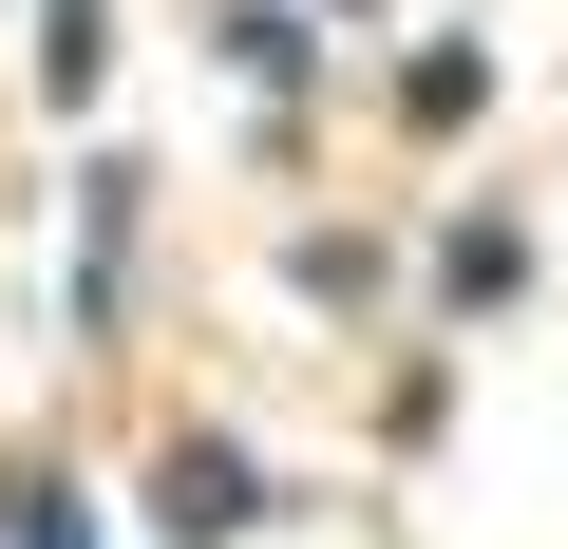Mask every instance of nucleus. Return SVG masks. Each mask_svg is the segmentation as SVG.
<instances>
[{"mask_svg": "<svg viewBox=\"0 0 568 549\" xmlns=\"http://www.w3.org/2000/svg\"><path fill=\"white\" fill-rule=\"evenodd\" d=\"M246 511H265V474H246V455H171V530H190V549H227Z\"/></svg>", "mask_w": 568, "mask_h": 549, "instance_id": "1", "label": "nucleus"}, {"mask_svg": "<svg viewBox=\"0 0 568 549\" xmlns=\"http://www.w3.org/2000/svg\"><path fill=\"white\" fill-rule=\"evenodd\" d=\"M0 530H20V549H95V530H77V492H58V474H0Z\"/></svg>", "mask_w": 568, "mask_h": 549, "instance_id": "2", "label": "nucleus"}]
</instances>
